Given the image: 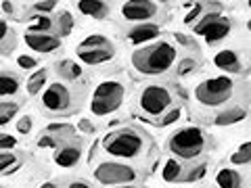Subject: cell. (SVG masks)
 Returning <instances> with one entry per match:
<instances>
[{
	"label": "cell",
	"mask_w": 251,
	"mask_h": 188,
	"mask_svg": "<svg viewBox=\"0 0 251 188\" xmlns=\"http://www.w3.org/2000/svg\"><path fill=\"white\" fill-rule=\"evenodd\" d=\"M176 61V48L166 40L149 44L132 54V65L145 75H161L170 71Z\"/></svg>",
	"instance_id": "6da1fadb"
},
{
	"label": "cell",
	"mask_w": 251,
	"mask_h": 188,
	"mask_svg": "<svg viewBox=\"0 0 251 188\" xmlns=\"http://www.w3.org/2000/svg\"><path fill=\"white\" fill-rule=\"evenodd\" d=\"M103 146L109 155L122 157V159H132L138 157L145 148V138L132 128H122L115 132H109L103 138Z\"/></svg>",
	"instance_id": "7a4b0ae2"
},
{
	"label": "cell",
	"mask_w": 251,
	"mask_h": 188,
	"mask_svg": "<svg viewBox=\"0 0 251 188\" xmlns=\"http://www.w3.org/2000/svg\"><path fill=\"white\" fill-rule=\"evenodd\" d=\"M205 144H207V138L201 128H182L174 132L170 138V151L186 161L197 159L205 151Z\"/></svg>",
	"instance_id": "3957f363"
},
{
	"label": "cell",
	"mask_w": 251,
	"mask_h": 188,
	"mask_svg": "<svg viewBox=\"0 0 251 188\" xmlns=\"http://www.w3.org/2000/svg\"><path fill=\"white\" fill-rule=\"evenodd\" d=\"M234 90V82L226 75H218V77H209V80L201 82L195 90V98L205 107H220L226 100H230Z\"/></svg>",
	"instance_id": "277c9868"
},
{
	"label": "cell",
	"mask_w": 251,
	"mask_h": 188,
	"mask_svg": "<svg viewBox=\"0 0 251 188\" xmlns=\"http://www.w3.org/2000/svg\"><path fill=\"white\" fill-rule=\"evenodd\" d=\"M126 96V88L120 82H103L97 86L90 100V111L99 117H105L120 109L122 100Z\"/></svg>",
	"instance_id": "5b68a950"
},
{
	"label": "cell",
	"mask_w": 251,
	"mask_h": 188,
	"mask_svg": "<svg viewBox=\"0 0 251 188\" xmlns=\"http://www.w3.org/2000/svg\"><path fill=\"white\" fill-rule=\"evenodd\" d=\"M172 92L166 86H147V88L140 92V109L147 115L159 117L166 113V109L172 105Z\"/></svg>",
	"instance_id": "8992f818"
},
{
	"label": "cell",
	"mask_w": 251,
	"mask_h": 188,
	"mask_svg": "<svg viewBox=\"0 0 251 188\" xmlns=\"http://www.w3.org/2000/svg\"><path fill=\"white\" fill-rule=\"evenodd\" d=\"M94 178L99 180L100 184H120V186H126L130 182L136 180V171L134 167L126 165V163H113V161H105L94 169Z\"/></svg>",
	"instance_id": "52a82bcc"
},
{
	"label": "cell",
	"mask_w": 251,
	"mask_h": 188,
	"mask_svg": "<svg viewBox=\"0 0 251 188\" xmlns=\"http://www.w3.org/2000/svg\"><path fill=\"white\" fill-rule=\"evenodd\" d=\"M42 105H44V109H49L52 113H63L72 107V94H69V90L63 84L54 82L44 90Z\"/></svg>",
	"instance_id": "ba28073f"
},
{
	"label": "cell",
	"mask_w": 251,
	"mask_h": 188,
	"mask_svg": "<svg viewBox=\"0 0 251 188\" xmlns=\"http://www.w3.org/2000/svg\"><path fill=\"white\" fill-rule=\"evenodd\" d=\"M122 15L128 21L147 23L157 15V4L151 2V0H130V2H126L122 6Z\"/></svg>",
	"instance_id": "9c48e42d"
},
{
	"label": "cell",
	"mask_w": 251,
	"mask_h": 188,
	"mask_svg": "<svg viewBox=\"0 0 251 188\" xmlns=\"http://www.w3.org/2000/svg\"><path fill=\"white\" fill-rule=\"evenodd\" d=\"M228 34H230V19L224 17V15H218L214 21H209L207 25L201 29L199 36L205 38L207 44H216L220 40H224Z\"/></svg>",
	"instance_id": "30bf717a"
},
{
	"label": "cell",
	"mask_w": 251,
	"mask_h": 188,
	"mask_svg": "<svg viewBox=\"0 0 251 188\" xmlns=\"http://www.w3.org/2000/svg\"><path fill=\"white\" fill-rule=\"evenodd\" d=\"M25 44L31 50L49 54L59 48L61 40H59V36H52V34H25Z\"/></svg>",
	"instance_id": "8fae6325"
},
{
	"label": "cell",
	"mask_w": 251,
	"mask_h": 188,
	"mask_svg": "<svg viewBox=\"0 0 251 188\" xmlns=\"http://www.w3.org/2000/svg\"><path fill=\"white\" fill-rule=\"evenodd\" d=\"M159 25H153V23H140V25L132 27L128 31V38L132 44H145L149 40H155L157 36H159Z\"/></svg>",
	"instance_id": "7c38bea8"
},
{
	"label": "cell",
	"mask_w": 251,
	"mask_h": 188,
	"mask_svg": "<svg viewBox=\"0 0 251 188\" xmlns=\"http://www.w3.org/2000/svg\"><path fill=\"white\" fill-rule=\"evenodd\" d=\"M214 63L222 69V71H228V73H239L241 71V59H239V54L234 52V50H228V48H224V50H220L216 57H214Z\"/></svg>",
	"instance_id": "4fadbf2b"
},
{
	"label": "cell",
	"mask_w": 251,
	"mask_h": 188,
	"mask_svg": "<svg viewBox=\"0 0 251 188\" xmlns=\"http://www.w3.org/2000/svg\"><path fill=\"white\" fill-rule=\"evenodd\" d=\"M77 57L86 65H100L113 59V48H88V50H77Z\"/></svg>",
	"instance_id": "5bb4252c"
},
{
	"label": "cell",
	"mask_w": 251,
	"mask_h": 188,
	"mask_svg": "<svg viewBox=\"0 0 251 188\" xmlns=\"http://www.w3.org/2000/svg\"><path fill=\"white\" fill-rule=\"evenodd\" d=\"M77 9L92 19H105L109 15V4L100 2V0H82V2H77Z\"/></svg>",
	"instance_id": "9a60e30c"
},
{
	"label": "cell",
	"mask_w": 251,
	"mask_h": 188,
	"mask_svg": "<svg viewBox=\"0 0 251 188\" xmlns=\"http://www.w3.org/2000/svg\"><path fill=\"white\" fill-rule=\"evenodd\" d=\"M80 157H82V153L77 146H63L54 153V161H57V165H61V167H72L80 161Z\"/></svg>",
	"instance_id": "2e32d148"
},
{
	"label": "cell",
	"mask_w": 251,
	"mask_h": 188,
	"mask_svg": "<svg viewBox=\"0 0 251 188\" xmlns=\"http://www.w3.org/2000/svg\"><path fill=\"white\" fill-rule=\"evenodd\" d=\"M216 182L220 188H241L243 178L239 171H234V169H220L216 176Z\"/></svg>",
	"instance_id": "e0dca14e"
},
{
	"label": "cell",
	"mask_w": 251,
	"mask_h": 188,
	"mask_svg": "<svg viewBox=\"0 0 251 188\" xmlns=\"http://www.w3.org/2000/svg\"><path fill=\"white\" fill-rule=\"evenodd\" d=\"M19 90V77L15 73H0V96H13Z\"/></svg>",
	"instance_id": "ac0fdd59"
},
{
	"label": "cell",
	"mask_w": 251,
	"mask_h": 188,
	"mask_svg": "<svg viewBox=\"0 0 251 188\" xmlns=\"http://www.w3.org/2000/svg\"><path fill=\"white\" fill-rule=\"evenodd\" d=\"M247 117L245 109H228V111H222L216 117V125H232V123H239Z\"/></svg>",
	"instance_id": "d6986e66"
},
{
	"label": "cell",
	"mask_w": 251,
	"mask_h": 188,
	"mask_svg": "<svg viewBox=\"0 0 251 188\" xmlns=\"http://www.w3.org/2000/svg\"><path fill=\"white\" fill-rule=\"evenodd\" d=\"M57 71H59V75L63 77V80H77V77L82 75V67L75 65L74 61L65 59V61L57 63Z\"/></svg>",
	"instance_id": "ffe728a7"
},
{
	"label": "cell",
	"mask_w": 251,
	"mask_h": 188,
	"mask_svg": "<svg viewBox=\"0 0 251 188\" xmlns=\"http://www.w3.org/2000/svg\"><path fill=\"white\" fill-rule=\"evenodd\" d=\"M161 176H163L166 182H178V180L182 178V165H180L176 159H170L166 165H163Z\"/></svg>",
	"instance_id": "44dd1931"
},
{
	"label": "cell",
	"mask_w": 251,
	"mask_h": 188,
	"mask_svg": "<svg viewBox=\"0 0 251 188\" xmlns=\"http://www.w3.org/2000/svg\"><path fill=\"white\" fill-rule=\"evenodd\" d=\"M34 17H36V23L29 25L27 34H46V31H50L54 27V21L49 15H34Z\"/></svg>",
	"instance_id": "7402d4cb"
},
{
	"label": "cell",
	"mask_w": 251,
	"mask_h": 188,
	"mask_svg": "<svg viewBox=\"0 0 251 188\" xmlns=\"http://www.w3.org/2000/svg\"><path fill=\"white\" fill-rule=\"evenodd\" d=\"M88 48H111V42L105 36L94 34V36H88L86 40H82L80 44V50H88Z\"/></svg>",
	"instance_id": "603a6c76"
},
{
	"label": "cell",
	"mask_w": 251,
	"mask_h": 188,
	"mask_svg": "<svg viewBox=\"0 0 251 188\" xmlns=\"http://www.w3.org/2000/svg\"><path fill=\"white\" fill-rule=\"evenodd\" d=\"M46 84V69H40L27 80V92L29 94H38L42 90V86Z\"/></svg>",
	"instance_id": "cb8c5ba5"
},
{
	"label": "cell",
	"mask_w": 251,
	"mask_h": 188,
	"mask_svg": "<svg viewBox=\"0 0 251 188\" xmlns=\"http://www.w3.org/2000/svg\"><path fill=\"white\" fill-rule=\"evenodd\" d=\"M57 27H59V34L61 36H69L74 29V15L69 11H63L59 15V21H57Z\"/></svg>",
	"instance_id": "d4e9b609"
},
{
	"label": "cell",
	"mask_w": 251,
	"mask_h": 188,
	"mask_svg": "<svg viewBox=\"0 0 251 188\" xmlns=\"http://www.w3.org/2000/svg\"><path fill=\"white\" fill-rule=\"evenodd\" d=\"M249 161H251V144H249V142H245L237 153L230 157V163H232V165H247Z\"/></svg>",
	"instance_id": "484cf974"
},
{
	"label": "cell",
	"mask_w": 251,
	"mask_h": 188,
	"mask_svg": "<svg viewBox=\"0 0 251 188\" xmlns=\"http://www.w3.org/2000/svg\"><path fill=\"white\" fill-rule=\"evenodd\" d=\"M17 105L15 103H0V125H6L11 119H13V115L17 113Z\"/></svg>",
	"instance_id": "4316f807"
},
{
	"label": "cell",
	"mask_w": 251,
	"mask_h": 188,
	"mask_svg": "<svg viewBox=\"0 0 251 188\" xmlns=\"http://www.w3.org/2000/svg\"><path fill=\"white\" fill-rule=\"evenodd\" d=\"M195 67H197V63H195V59H182L180 61V65H178V75H188V73H193L195 71Z\"/></svg>",
	"instance_id": "83f0119b"
},
{
	"label": "cell",
	"mask_w": 251,
	"mask_h": 188,
	"mask_svg": "<svg viewBox=\"0 0 251 188\" xmlns=\"http://www.w3.org/2000/svg\"><path fill=\"white\" fill-rule=\"evenodd\" d=\"M15 161H17V157L13 153H0V174H2L4 169H9L11 165H15Z\"/></svg>",
	"instance_id": "f1b7e54d"
},
{
	"label": "cell",
	"mask_w": 251,
	"mask_h": 188,
	"mask_svg": "<svg viewBox=\"0 0 251 188\" xmlns=\"http://www.w3.org/2000/svg\"><path fill=\"white\" fill-rule=\"evenodd\" d=\"M17 144L15 136H9V134H0V151L2 153H9V148H13Z\"/></svg>",
	"instance_id": "f546056e"
},
{
	"label": "cell",
	"mask_w": 251,
	"mask_h": 188,
	"mask_svg": "<svg viewBox=\"0 0 251 188\" xmlns=\"http://www.w3.org/2000/svg\"><path fill=\"white\" fill-rule=\"evenodd\" d=\"M203 174H205V163H201V165H197L195 169H191L188 171V176L184 178L186 182H195V180H201L203 178Z\"/></svg>",
	"instance_id": "4dcf8cb0"
},
{
	"label": "cell",
	"mask_w": 251,
	"mask_h": 188,
	"mask_svg": "<svg viewBox=\"0 0 251 188\" xmlns=\"http://www.w3.org/2000/svg\"><path fill=\"white\" fill-rule=\"evenodd\" d=\"M17 65H19L21 69H34V67L38 65V61H36L34 57H25V54H21V57L17 59Z\"/></svg>",
	"instance_id": "1f68e13d"
},
{
	"label": "cell",
	"mask_w": 251,
	"mask_h": 188,
	"mask_svg": "<svg viewBox=\"0 0 251 188\" xmlns=\"http://www.w3.org/2000/svg\"><path fill=\"white\" fill-rule=\"evenodd\" d=\"M34 9L38 13H50V11L57 9V2H52V0H46V2H36Z\"/></svg>",
	"instance_id": "d6a6232c"
},
{
	"label": "cell",
	"mask_w": 251,
	"mask_h": 188,
	"mask_svg": "<svg viewBox=\"0 0 251 188\" xmlns=\"http://www.w3.org/2000/svg\"><path fill=\"white\" fill-rule=\"evenodd\" d=\"M201 11H203V4H201V2H197V4L193 6V11H191V13H188L186 17H184V23H186V25H188V23H193L195 19H199Z\"/></svg>",
	"instance_id": "836d02e7"
},
{
	"label": "cell",
	"mask_w": 251,
	"mask_h": 188,
	"mask_svg": "<svg viewBox=\"0 0 251 188\" xmlns=\"http://www.w3.org/2000/svg\"><path fill=\"white\" fill-rule=\"evenodd\" d=\"M178 117H180V109L176 107V109H172V111H170L166 117H161L159 123H161V125H170V123H174V121L178 119Z\"/></svg>",
	"instance_id": "e575fe53"
},
{
	"label": "cell",
	"mask_w": 251,
	"mask_h": 188,
	"mask_svg": "<svg viewBox=\"0 0 251 188\" xmlns=\"http://www.w3.org/2000/svg\"><path fill=\"white\" fill-rule=\"evenodd\" d=\"M29 130H31V119L27 115H23L21 119L17 121V132H21V134H27Z\"/></svg>",
	"instance_id": "d590c367"
},
{
	"label": "cell",
	"mask_w": 251,
	"mask_h": 188,
	"mask_svg": "<svg viewBox=\"0 0 251 188\" xmlns=\"http://www.w3.org/2000/svg\"><path fill=\"white\" fill-rule=\"evenodd\" d=\"M38 146H40V148H52L54 146V140L50 136H42L40 140H38Z\"/></svg>",
	"instance_id": "8d00e7d4"
},
{
	"label": "cell",
	"mask_w": 251,
	"mask_h": 188,
	"mask_svg": "<svg viewBox=\"0 0 251 188\" xmlns=\"http://www.w3.org/2000/svg\"><path fill=\"white\" fill-rule=\"evenodd\" d=\"M49 132L52 134V132H74V128H69V125H57V123H52L49 125Z\"/></svg>",
	"instance_id": "74e56055"
},
{
	"label": "cell",
	"mask_w": 251,
	"mask_h": 188,
	"mask_svg": "<svg viewBox=\"0 0 251 188\" xmlns=\"http://www.w3.org/2000/svg\"><path fill=\"white\" fill-rule=\"evenodd\" d=\"M77 128H80L82 132H86V134H90V132H94V125H92L88 119H82V121H80V125H77Z\"/></svg>",
	"instance_id": "f35d334b"
},
{
	"label": "cell",
	"mask_w": 251,
	"mask_h": 188,
	"mask_svg": "<svg viewBox=\"0 0 251 188\" xmlns=\"http://www.w3.org/2000/svg\"><path fill=\"white\" fill-rule=\"evenodd\" d=\"M9 31H11V29H9V25H6V23H4L2 19H0V42H2L4 38L9 36Z\"/></svg>",
	"instance_id": "ab89813d"
},
{
	"label": "cell",
	"mask_w": 251,
	"mask_h": 188,
	"mask_svg": "<svg viewBox=\"0 0 251 188\" xmlns=\"http://www.w3.org/2000/svg\"><path fill=\"white\" fill-rule=\"evenodd\" d=\"M69 188H90V186L86 182H72V184H69Z\"/></svg>",
	"instance_id": "60d3db41"
},
{
	"label": "cell",
	"mask_w": 251,
	"mask_h": 188,
	"mask_svg": "<svg viewBox=\"0 0 251 188\" xmlns=\"http://www.w3.org/2000/svg\"><path fill=\"white\" fill-rule=\"evenodd\" d=\"M2 9H4V13H13L15 6H13L11 2H2Z\"/></svg>",
	"instance_id": "b9f144b4"
},
{
	"label": "cell",
	"mask_w": 251,
	"mask_h": 188,
	"mask_svg": "<svg viewBox=\"0 0 251 188\" xmlns=\"http://www.w3.org/2000/svg\"><path fill=\"white\" fill-rule=\"evenodd\" d=\"M176 40H178V42H182V44H191V42H188V38L180 36V34H176Z\"/></svg>",
	"instance_id": "7bdbcfd3"
},
{
	"label": "cell",
	"mask_w": 251,
	"mask_h": 188,
	"mask_svg": "<svg viewBox=\"0 0 251 188\" xmlns=\"http://www.w3.org/2000/svg\"><path fill=\"white\" fill-rule=\"evenodd\" d=\"M40 188H57V184H52V182H44Z\"/></svg>",
	"instance_id": "ee69618b"
},
{
	"label": "cell",
	"mask_w": 251,
	"mask_h": 188,
	"mask_svg": "<svg viewBox=\"0 0 251 188\" xmlns=\"http://www.w3.org/2000/svg\"><path fill=\"white\" fill-rule=\"evenodd\" d=\"M115 188H134V186H130V184H126V186H115Z\"/></svg>",
	"instance_id": "f6af8a7d"
}]
</instances>
